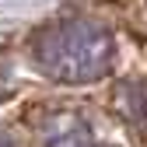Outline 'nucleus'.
Listing matches in <instances>:
<instances>
[{
	"instance_id": "nucleus-1",
	"label": "nucleus",
	"mask_w": 147,
	"mask_h": 147,
	"mask_svg": "<svg viewBox=\"0 0 147 147\" xmlns=\"http://www.w3.org/2000/svg\"><path fill=\"white\" fill-rule=\"evenodd\" d=\"M116 60V39L91 18H60L32 35V63L56 84H95Z\"/></svg>"
},
{
	"instance_id": "nucleus-2",
	"label": "nucleus",
	"mask_w": 147,
	"mask_h": 147,
	"mask_svg": "<svg viewBox=\"0 0 147 147\" xmlns=\"http://www.w3.org/2000/svg\"><path fill=\"white\" fill-rule=\"evenodd\" d=\"M42 147H109V140L84 112L63 109V112H53L42 126Z\"/></svg>"
},
{
	"instance_id": "nucleus-3",
	"label": "nucleus",
	"mask_w": 147,
	"mask_h": 147,
	"mask_svg": "<svg viewBox=\"0 0 147 147\" xmlns=\"http://www.w3.org/2000/svg\"><path fill=\"white\" fill-rule=\"evenodd\" d=\"M116 109L137 133H147V81H123L116 88Z\"/></svg>"
},
{
	"instance_id": "nucleus-4",
	"label": "nucleus",
	"mask_w": 147,
	"mask_h": 147,
	"mask_svg": "<svg viewBox=\"0 0 147 147\" xmlns=\"http://www.w3.org/2000/svg\"><path fill=\"white\" fill-rule=\"evenodd\" d=\"M7 81H11V67H7V60H4V49H0V95L11 88Z\"/></svg>"
},
{
	"instance_id": "nucleus-5",
	"label": "nucleus",
	"mask_w": 147,
	"mask_h": 147,
	"mask_svg": "<svg viewBox=\"0 0 147 147\" xmlns=\"http://www.w3.org/2000/svg\"><path fill=\"white\" fill-rule=\"evenodd\" d=\"M0 147H18V140H14L11 133H4V130H0Z\"/></svg>"
}]
</instances>
